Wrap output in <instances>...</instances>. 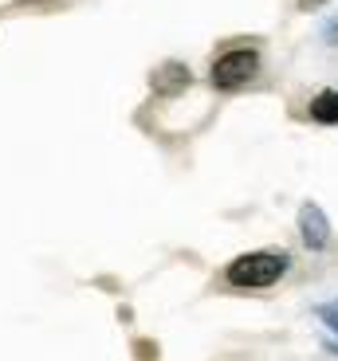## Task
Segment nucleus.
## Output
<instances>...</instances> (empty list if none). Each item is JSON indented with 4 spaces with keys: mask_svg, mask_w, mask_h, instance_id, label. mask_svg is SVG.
Masks as SVG:
<instances>
[{
    "mask_svg": "<svg viewBox=\"0 0 338 361\" xmlns=\"http://www.w3.org/2000/svg\"><path fill=\"white\" fill-rule=\"evenodd\" d=\"M284 271H287V255L284 252H248V255H240V259H232L224 275H229L232 287L260 290V287L279 283Z\"/></svg>",
    "mask_w": 338,
    "mask_h": 361,
    "instance_id": "f257e3e1",
    "label": "nucleus"
},
{
    "mask_svg": "<svg viewBox=\"0 0 338 361\" xmlns=\"http://www.w3.org/2000/svg\"><path fill=\"white\" fill-rule=\"evenodd\" d=\"M256 71H260V55L252 47H236V51L220 55L217 63H212V82L220 90H232V87H244Z\"/></svg>",
    "mask_w": 338,
    "mask_h": 361,
    "instance_id": "f03ea898",
    "label": "nucleus"
},
{
    "mask_svg": "<svg viewBox=\"0 0 338 361\" xmlns=\"http://www.w3.org/2000/svg\"><path fill=\"white\" fill-rule=\"evenodd\" d=\"M299 232H303V244L311 247V252L327 247V240H330V220H327V212H322L315 200H307V204L299 208Z\"/></svg>",
    "mask_w": 338,
    "mask_h": 361,
    "instance_id": "7ed1b4c3",
    "label": "nucleus"
},
{
    "mask_svg": "<svg viewBox=\"0 0 338 361\" xmlns=\"http://www.w3.org/2000/svg\"><path fill=\"white\" fill-rule=\"evenodd\" d=\"M311 118H315V122L334 126V122H338V90H322V94H315V99H311Z\"/></svg>",
    "mask_w": 338,
    "mask_h": 361,
    "instance_id": "20e7f679",
    "label": "nucleus"
},
{
    "mask_svg": "<svg viewBox=\"0 0 338 361\" xmlns=\"http://www.w3.org/2000/svg\"><path fill=\"white\" fill-rule=\"evenodd\" d=\"M319 318H322V326H327L330 334H334V342H338V298H334V302H322Z\"/></svg>",
    "mask_w": 338,
    "mask_h": 361,
    "instance_id": "39448f33",
    "label": "nucleus"
},
{
    "mask_svg": "<svg viewBox=\"0 0 338 361\" xmlns=\"http://www.w3.org/2000/svg\"><path fill=\"white\" fill-rule=\"evenodd\" d=\"M299 4H303V8H315V4H319V0H299Z\"/></svg>",
    "mask_w": 338,
    "mask_h": 361,
    "instance_id": "423d86ee",
    "label": "nucleus"
}]
</instances>
